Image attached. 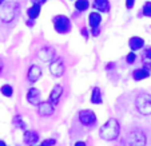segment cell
Masks as SVG:
<instances>
[{
  "instance_id": "cell-1",
  "label": "cell",
  "mask_w": 151,
  "mask_h": 146,
  "mask_svg": "<svg viewBox=\"0 0 151 146\" xmlns=\"http://www.w3.org/2000/svg\"><path fill=\"white\" fill-rule=\"evenodd\" d=\"M119 123L116 119H110L100 127V137L106 141H112L119 135Z\"/></svg>"
},
{
  "instance_id": "cell-2",
  "label": "cell",
  "mask_w": 151,
  "mask_h": 146,
  "mask_svg": "<svg viewBox=\"0 0 151 146\" xmlns=\"http://www.w3.org/2000/svg\"><path fill=\"white\" fill-rule=\"evenodd\" d=\"M135 106L142 115H151V94L140 93L135 99Z\"/></svg>"
},
{
  "instance_id": "cell-3",
  "label": "cell",
  "mask_w": 151,
  "mask_h": 146,
  "mask_svg": "<svg viewBox=\"0 0 151 146\" xmlns=\"http://www.w3.org/2000/svg\"><path fill=\"white\" fill-rule=\"evenodd\" d=\"M128 146H147V135L143 130H132L127 138Z\"/></svg>"
},
{
  "instance_id": "cell-4",
  "label": "cell",
  "mask_w": 151,
  "mask_h": 146,
  "mask_svg": "<svg viewBox=\"0 0 151 146\" xmlns=\"http://www.w3.org/2000/svg\"><path fill=\"white\" fill-rule=\"evenodd\" d=\"M54 26H55V30H56L59 34H66V32L70 31L71 28V23H70L68 17L66 16H56L54 19Z\"/></svg>"
},
{
  "instance_id": "cell-5",
  "label": "cell",
  "mask_w": 151,
  "mask_h": 146,
  "mask_svg": "<svg viewBox=\"0 0 151 146\" xmlns=\"http://www.w3.org/2000/svg\"><path fill=\"white\" fill-rule=\"evenodd\" d=\"M15 16V8L11 3H6L0 9V19L3 22H11Z\"/></svg>"
},
{
  "instance_id": "cell-6",
  "label": "cell",
  "mask_w": 151,
  "mask_h": 146,
  "mask_svg": "<svg viewBox=\"0 0 151 146\" xmlns=\"http://www.w3.org/2000/svg\"><path fill=\"white\" fill-rule=\"evenodd\" d=\"M79 119L83 125L90 126V125L95 123V121H96V115H95V113L91 111V110H83V111L79 113Z\"/></svg>"
},
{
  "instance_id": "cell-7",
  "label": "cell",
  "mask_w": 151,
  "mask_h": 146,
  "mask_svg": "<svg viewBox=\"0 0 151 146\" xmlns=\"http://www.w3.org/2000/svg\"><path fill=\"white\" fill-rule=\"evenodd\" d=\"M88 22H90V26H91L92 34H94L95 36L99 35V24H100V22H102V16H100L98 12H92L88 16Z\"/></svg>"
},
{
  "instance_id": "cell-8",
  "label": "cell",
  "mask_w": 151,
  "mask_h": 146,
  "mask_svg": "<svg viewBox=\"0 0 151 146\" xmlns=\"http://www.w3.org/2000/svg\"><path fill=\"white\" fill-rule=\"evenodd\" d=\"M50 71L54 77H62V74L64 72V64H63L62 59H56L54 60L50 66Z\"/></svg>"
},
{
  "instance_id": "cell-9",
  "label": "cell",
  "mask_w": 151,
  "mask_h": 146,
  "mask_svg": "<svg viewBox=\"0 0 151 146\" xmlns=\"http://www.w3.org/2000/svg\"><path fill=\"white\" fill-rule=\"evenodd\" d=\"M27 99H28V102H31L32 105H39L40 91L37 89H29L28 93H27Z\"/></svg>"
},
{
  "instance_id": "cell-10",
  "label": "cell",
  "mask_w": 151,
  "mask_h": 146,
  "mask_svg": "<svg viewBox=\"0 0 151 146\" xmlns=\"http://www.w3.org/2000/svg\"><path fill=\"white\" fill-rule=\"evenodd\" d=\"M52 113H54V106L51 105V102H43V103H40V106H39V114L40 115L47 117V115H51Z\"/></svg>"
},
{
  "instance_id": "cell-11",
  "label": "cell",
  "mask_w": 151,
  "mask_h": 146,
  "mask_svg": "<svg viewBox=\"0 0 151 146\" xmlns=\"http://www.w3.org/2000/svg\"><path fill=\"white\" fill-rule=\"evenodd\" d=\"M39 141V134L36 132H26L24 133V143L27 145H35Z\"/></svg>"
},
{
  "instance_id": "cell-12",
  "label": "cell",
  "mask_w": 151,
  "mask_h": 146,
  "mask_svg": "<svg viewBox=\"0 0 151 146\" xmlns=\"http://www.w3.org/2000/svg\"><path fill=\"white\" fill-rule=\"evenodd\" d=\"M128 44H130V48H131L132 51H137V50H140L143 46H145V40L139 36H134L130 39Z\"/></svg>"
},
{
  "instance_id": "cell-13",
  "label": "cell",
  "mask_w": 151,
  "mask_h": 146,
  "mask_svg": "<svg viewBox=\"0 0 151 146\" xmlns=\"http://www.w3.org/2000/svg\"><path fill=\"white\" fill-rule=\"evenodd\" d=\"M40 75H42V70L39 69L37 66H31L28 70V79L29 82H36L37 79L40 78Z\"/></svg>"
},
{
  "instance_id": "cell-14",
  "label": "cell",
  "mask_w": 151,
  "mask_h": 146,
  "mask_svg": "<svg viewBox=\"0 0 151 146\" xmlns=\"http://www.w3.org/2000/svg\"><path fill=\"white\" fill-rule=\"evenodd\" d=\"M62 93H63L62 86L56 85V86L52 89L51 94H50V102H52L54 105H55V103H58V100H59V98H60V95H62Z\"/></svg>"
},
{
  "instance_id": "cell-15",
  "label": "cell",
  "mask_w": 151,
  "mask_h": 146,
  "mask_svg": "<svg viewBox=\"0 0 151 146\" xmlns=\"http://www.w3.org/2000/svg\"><path fill=\"white\" fill-rule=\"evenodd\" d=\"M54 54H55L54 50L46 47V48H43L42 51L39 52V56L43 62H50V60H52V58H54Z\"/></svg>"
},
{
  "instance_id": "cell-16",
  "label": "cell",
  "mask_w": 151,
  "mask_h": 146,
  "mask_svg": "<svg viewBox=\"0 0 151 146\" xmlns=\"http://www.w3.org/2000/svg\"><path fill=\"white\" fill-rule=\"evenodd\" d=\"M94 7L102 12H107L110 9V3H109V0H95Z\"/></svg>"
},
{
  "instance_id": "cell-17",
  "label": "cell",
  "mask_w": 151,
  "mask_h": 146,
  "mask_svg": "<svg viewBox=\"0 0 151 146\" xmlns=\"http://www.w3.org/2000/svg\"><path fill=\"white\" fill-rule=\"evenodd\" d=\"M132 77H134L135 80H142V79H146V78L150 77V72L146 69H138L132 72Z\"/></svg>"
},
{
  "instance_id": "cell-18",
  "label": "cell",
  "mask_w": 151,
  "mask_h": 146,
  "mask_svg": "<svg viewBox=\"0 0 151 146\" xmlns=\"http://www.w3.org/2000/svg\"><path fill=\"white\" fill-rule=\"evenodd\" d=\"M91 102L95 105H100L102 103V94H100V90L98 87H95L92 90V95H91Z\"/></svg>"
},
{
  "instance_id": "cell-19",
  "label": "cell",
  "mask_w": 151,
  "mask_h": 146,
  "mask_svg": "<svg viewBox=\"0 0 151 146\" xmlns=\"http://www.w3.org/2000/svg\"><path fill=\"white\" fill-rule=\"evenodd\" d=\"M39 12H40V3H35L31 8H28L27 14H28V16L31 17V19H35V17H37Z\"/></svg>"
},
{
  "instance_id": "cell-20",
  "label": "cell",
  "mask_w": 151,
  "mask_h": 146,
  "mask_svg": "<svg viewBox=\"0 0 151 146\" xmlns=\"http://www.w3.org/2000/svg\"><path fill=\"white\" fill-rule=\"evenodd\" d=\"M75 7H76L78 11H86V9L90 7L88 0H78L75 3Z\"/></svg>"
},
{
  "instance_id": "cell-21",
  "label": "cell",
  "mask_w": 151,
  "mask_h": 146,
  "mask_svg": "<svg viewBox=\"0 0 151 146\" xmlns=\"http://www.w3.org/2000/svg\"><path fill=\"white\" fill-rule=\"evenodd\" d=\"M1 94H3L4 97H12V87L9 86V85H4V86L1 87Z\"/></svg>"
},
{
  "instance_id": "cell-22",
  "label": "cell",
  "mask_w": 151,
  "mask_h": 146,
  "mask_svg": "<svg viewBox=\"0 0 151 146\" xmlns=\"http://www.w3.org/2000/svg\"><path fill=\"white\" fill-rule=\"evenodd\" d=\"M143 15L147 17H151V1H147L143 6Z\"/></svg>"
},
{
  "instance_id": "cell-23",
  "label": "cell",
  "mask_w": 151,
  "mask_h": 146,
  "mask_svg": "<svg viewBox=\"0 0 151 146\" xmlns=\"http://www.w3.org/2000/svg\"><path fill=\"white\" fill-rule=\"evenodd\" d=\"M126 59H127V63L132 64L135 62V59H137V55H135L134 52H130V54L127 55V58H126Z\"/></svg>"
},
{
  "instance_id": "cell-24",
  "label": "cell",
  "mask_w": 151,
  "mask_h": 146,
  "mask_svg": "<svg viewBox=\"0 0 151 146\" xmlns=\"http://www.w3.org/2000/svg\"><path fill=\"white\" fill-rule=\"evenodd\" d=\"M143 58H145V60H150L151 62V47H147V48L145 50V52H143Z\"/></svg>"
},
{
  "instance_id": "cell-25",
  "label": "cell",
  "mask_w": 151,
  "mask_h": 146,
  "mask_svg": "<svg viewBox=\"0 0 151 146\" xmlns=\"http://www.w3.org/2000/svg\"><path fill=\"white\" fill-rule=\"evenodd\" d=\"M55 142H56L55 139H47L42 143V146H52V145H55Z\"/></svg>"
},
{
  "instance_id": "cell-26",
  "label": "cell",
  "mask_w": 151,
  "mask_h": 146,
  "mask_svg": "<svg viewBox=\"0 0 151 146\" xmlns=\"http://www.w3.org/2000/svg\"><path fill=\"white\" fill-rule=\"evenodd\" d=\"M134 3H135V0H126V7L128 9H131L134 7Z\"/></svg>"
},
{
  "instance_id": "cell-27",
  "label": "cell",
  "mask_w": 151,
  "mask_h": 146,
  "mask_svg": "<svg viewBox=\"0 0 151 146\" xmlns=\"http://www.w3.org/2000/svg\"><path fill=\"white\" fill-rule=\"evenodd\" d=\"M75 146H86V143L84 142H76L75 143Z\"/></svg>"
},
{
  "instance_id": "cell-28",
  "label": "cell",
  "mask_w": 151,
  "mask_h": 146,
  "mask_svg": "<svg viewBox=\"0 0 151 146\" xmlns=\"http://www.w3.org/2000/svg\"><path fill=\"white\" fill-rule=\"evenodd\" d=\"M0 146H7V145H6V143H4V142H3V141H0Z\"/></svg>"
},
{
  "instance_id": "cell-29",
  "label": "cell",
  "mask_w": 151,
  "mask_h": 146,
  "mask_svg": "<svg viewBox=\"0 0 151 146\" xmlns=\"http://www.w3.org/2000/svg\"><path fill=\"white\" fill-rule=\"evenodd\" d=\"M32 1H36V0H32ZM46 0H39V3H44Z\"/></svg>"
},
{
  "instance_id": "cell-30",
  "label": "cell",
  "mask_w": 151,
  "mask_h": 146,
  "mask_svg": "<svg viewBox=\"0 0 151 146\" xmlns=\"http://www.w3.org/2000/svg\"><path fill=\"white\" fill-rule=\"evenodd\" d=\"M1 70H3V64H1V62H0V72H1Z\"/></svg>"
},
{
  "instance_id": "cell-31",
  "label": "cell",
  "mask_w": 151,
  "mask_h": 146,
  "mask_svg": "<svg viewBox=\"0 0 151 146\" xmlns=\"http://www.w3.org/2000/svg\"><path fill=\"white\" fill-rule=\"evenodd\" d=\"M1 3H3V0H0V4H1Z\"/></svg>"
},
{
  "instance_id": "cell-32",
  "label": "cell",
  "mask_w": 151,
  "mask_h": 146,
  "mask_svg": "<svg viewBox=\"0 0 151 146\" xmlns=\"http://www.w3.org/2000/svg\"><path fill=\"white\" fill-rule=\"evenodd\" d=\"M40 146H42V145H40Z\"/></svg>"
}]
</instances>
